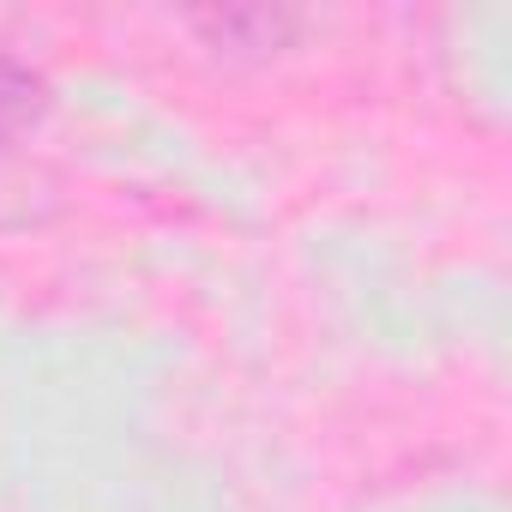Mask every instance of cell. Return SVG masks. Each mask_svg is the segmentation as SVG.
Returning <instances> with one entry per match:
<instances>
[{
    "mask_svg": "<svg viewBox=\"0 0 512 512\" xmlns=\"http://www.w3.org/2000/svg\"><path fill=\"white\" fill-rule=\"evenodd\" d=\"M43 109H49V85H43L25 61H13L7 49H0V139L37 127Z\"/></svg>",
    "mask_w": 512,
    "mask_h": 512,
    "instance_id": "obj_1",
    "label": "cell"
}]
</instances>
